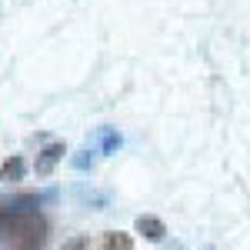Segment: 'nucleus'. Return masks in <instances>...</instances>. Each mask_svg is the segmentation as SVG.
I'll return each mask as SVG.
<instances>
[{
	"label": "nucleus",
	"instance_id": "f257e3e1",
	"mask_svg": "<svg viewBox=\"0 0 250 250\" xmlns=\"http://www.w3.org/2000/svg\"><path fill=\"white\" fill-rule=\"evenodd\" d=\"M0 240L10 250H40L47 244V224L37 210H0Z\"/></svg>",
	"mask_w": 250,
	"mask_h": 250
},
{
	"label": "nucleus",
	"instance_id": "f03ea898",
	"mask_svg": "<svg viewBox=\"0 0 250 250\" xmlns=\"http://www.w3.org/2000/svg\"><path fill=\"white\" fill-rule=\"evenodd\" d=\"M63 154H67V150H63V144H50V147H43V154L37 157V173H40V177H47V173L57 167V160Z\"/></svg>",
	"mask_w": 250,
	"mask_h": 250
},
{
	"label": "nucleus",
	"instance_id": "7ed1b4c3",
	"mask_svg": "<svg viewBox=\"0 0 250 250\" xmlns=\"http://www.w3.org/2000/svg\"><path fill=\"white\" fill-rule=\"evenodd\" d=\"M137 230L144 233L147 240H164L167 227H164V220H157V217H137Z\"/></svg>",
	"mask_w": 250,
	"mask_h": 250
},
{
	"label": "nucleus",
	"instance_id": "20e7f679",
	"mask_svg": "<svg viewBox=\"0 0 250 250\" xmlns=\"http://www.w3.org/2000/svg\"><path fill=\"white\" fill-rule=\"evenodd\" d=\"M20 177H23V160H20V157H10V160L0 167V180H3V184H14Z\"/></svg>",
	"mask_w": 250,
	"mask_h": 250
},
{
	"label": "nucleus",
	"instance_id": "39448f33",
	"mask_svg": "<svg viewBox=\"0 0 250 250\" xmlns=\"http://www.w3.org/2000/svg\"><path fill=\"white\" fill-rule=\"evenodd\" d=\"M107 250H134V240L127 233H107Z\"/></svg>",
	"mask_w": 250,
	"mask_h": 250
},
{
	"label": "nucleus",
	"instance_id": "423d86ee",
	"mask_svg": "<svg viewBox=\"0 0 250 250\" xmlns=\"http://www.w3.org/2000/svg\"><path fill=\"white\" fill-rule=\"evenodd\" d=\"M87 244H90L87 237H70V240L63 244V250H87Z\"/></svg>",
	"mask_w": 250,
	"mask_h": 250
},
{
	"label": "nucleus",
	"instance_id": "0eeeda50",
	"mask_svg": "<svg viewBox=\"0 0 250 250\" xmlns=\"http://www.w3.org/2000/svg\"><path fill=\"white\" fill-rule=\"evenodd\" d=\"M104 147H107V150H114V147H120V137H117L114 130H107V134H104Z\"/></svg>",
	"mask_w": 250,
	"mask_h": 250
}]
</instances>
